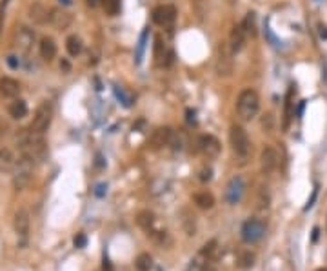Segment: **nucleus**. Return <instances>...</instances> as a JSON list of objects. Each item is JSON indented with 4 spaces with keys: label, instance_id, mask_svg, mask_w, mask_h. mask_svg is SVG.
Wrapping results in <instances>:
<instances>
[{
    "label": "nucleus",
    "instance_id": "obj_22",
    "mask_svg": "<svg viewBox=\"0 0 327 271\" xmlns=\"http://www.w3.org/2000/svg\"><path fill=\"white\" fill-rule=\"evenodd\" d=\"M7 113H9V117H11V119H15V120H20V119H24L26 115H28V104H26L22 98H15V100L9 104Z\"/></svg>",
    "mask_w": 327,
    "mask_h": 271
},
{
    "label": "nucleus",
    "instance_id": "obj_16",
    "mask_svg": "<svg viewBox=\"0 0 327 271\" xmlns=\"http://www.w3.org/2000/svg\"><path fill=\"white\" fill-rule=\"evenodd\" d=\"M49 22L57 28V30L64 31L67 30L73 22V17L67 11H62V9H51V17H49Z\"/></svg>",
    "mask_w": 327,
    "mask_h": 271
},
{
    "label": "nucleus",
    "instance_id": "obj_37",
    "mask_svg": "<svg viewBox=\"0 0 327 271\" xmlns=\"http://www.w3.org/2000/svg\"><path fill=\"white\" fill-rule=\"evenodd\" d=\"M7 4H9V0H0V15H4V13H6Z\"/></svg>",
    "mask_w": 327,
    "mask_h": 271
},
{
    "label": "nucleus",
    "instance_id": "obj_28",
    "mask_svg": "<svg viewBox=\"0 0 327 271\" xmlns=\"http://www.w3.org/2000/svg\"><path fill=\"white\" fill-rule=\"evenodd\" d=\"M13 155L9 150H0V171H9L13 168Z\"/></svg>",
    "mask_w": 327,
    "mask_h": 271
},
{
    "label": "nucleus",
    "instance_id": "obj_11",
    "mask_svg": "<svg viewBox=\"0 0 327 271\" xmlns=\"http://www.w3.org/2000/svg\"><path fill=\"white\" fill-rule=\"evenodd\" d=\"M171 137H173V129L169 126L156 127L155 131L151 133V139H149L151 150L156 151V150H162V148L169 146V142H171Z\"/></svg>",
    "mask_w": 327,
    "mask_h": 271
},
{
    "label": "nucleus",
    "instance_id": "obj_35",
    "mask_svg": "<svg viewBox=\"0 0 327 271\" xmlns=\"http://www.w3.org/2000/svg\"><path fill=\"white\" fill-rule=\"evenodd\" d=\"M88 6L89 7H100V6H104V0H88Z\"/></svg>",
    "mask_w": 327,
    "mask_h": 271
},
{
    "label": "nucleus",
    "instance_id": "obj_26",
    "mask_svg": "<svg viewBox=\"0 0 327 271\" xmlns=\"http://www.w3.org/2000/svg\"><path fill=\"white\" fill-rule=\"evenodd\" d=\"M255 260H256V257L253 251H244V253L238 255L237 266L240 268V270H249V268L255 266Z\"/></svg>",
    "mask_w": 327,
    "mask_h": 271
},
{
    "label": "nucleus",
    "instance_id": "obj_3",
    "mask_svg": "<svg viewBox=\"0 0 327 271\" xmlns=\"http://www.w3.org/2000/svg\"><path fill=\"white\" fill-rule=\"evenodd\" d=\"M33 166H35V160L30 157L22 155L20 160L17 164V169H15V175H13V186L17 191H22L31 184V177H33Z\"/></svg>",
    "mask_w": 327,
    "mask_h": 271
},
{
    "label": "nucleus",
    "instance_id": "obj_40",
    "mask_svg": "<svg viewBox=\"0 0 327 271\" xmlns=\"http://www.w3.org/2000/svg\"><path fill=\"white\" fill-rule=\"evenodd\" d=\"M4 30V15H0V33Z\"/></svg>",
    "mask_w": 327,
    "mask_h": 271
},
{
    "label": "nucleus",
    "instance_id": "obj_10",
    "mask_svg": "<svg viewBox=\"0 0 327 271\" xmlns=\"http://www.w3.org/2000/svg\"><path fill=\"white\" fill-rule=\"evenodd\" d=\"M177 20V7L169 6V4H164V6H158L153 9V22L162 28H167L171 26L173 22Z\"/></svg>",
    "mask_w": 327,
    "mask_h": 271
},
{
    "label": "nucleus",
    "instance_id": "obj_19",
    "mask_svg": "<svg viewBox=\"0 0 327 271\" xmlns=\"http://www.w3.org/2000/svg\"><path fill=\"white\" fill-rule=\"evenodd\" d=\"M40 57L46 62H51L57 57V44L51 36H44L40 40Z\"/></svg>",
    "mask_w": 327,
    "mask_h": 271
},
{
    "label": "nucleus",
    "instance_id": "obj_36",
    "mask_svg": "<svg viewBox=\"0 0 327 271\" xmlns=\"http://www.w3.org/2000/svg\"><path fill=\"white\" fill-rule=\"evenodd\" d=\"M60 69H62L64 73H69V71H71V66H69V62H67V60H62V62H60Z\"/></svg>",
    "mask_w": 327,
    "mask_h": 271
},
{
    "label": "nucleus",
    "instance_id": "obj_32",
    "mask_svg": "<svg viewBox=\"0 0 327 271\" xmlns=\"http://www.w3.org/2000/svg\"><path fill=\"white\" fill-rule=\"evenodd\" d=\"M211 177H213V171H211V168H204L202 171H200V177H198V179H200L202 182H209V181H211Z\"/></svg>",
    "mask_w": 327,
    "mask_h": 271
},
{
    "label": "nucleus",
    "instance_id": "obj_8",
    "mask_svg": "<svg viewBox=\"0 0 327 271\" xmlns=\"http://www.w3.org/2000/svg\"><path fill=\"white\" fill-rule=\"evenodd\" d=\"M196 146H198V150H200V153H202L204 157L208 158H216L222 151L220 140L216 139L214 135H202L198 139V142H196Z\"/></svg>",
    "mask_w": 327,
    "mask_h": 271
},
{
    "label": "nucleus",
    "instance_id": "obj_18",
    "mask_svg": "<svg viewBox=\"0 0 327 271\" xmlns=\"http://www.w3.org/2000/svg\"><path fill=\"white\" fill-rule=\"evenodd\" d=\"M49 17H51V9H48L40 2H35L30 7V18L35 24H46V22H49Z\"/></svg>",
    "mask_w": 327,
    "mask_h": 271
},
{
    "label": "nucleus",
    "instance_id": "obj_15",
    "mask_svg": "<svg viewBox=\"0 0 327 271\" xmlns=\"http://www.w3.org/2000/svg\"><path fill=\"white\" fill-rule=\"evenodd\" d=\"M20 95V84L18 80L11 79V77H2L0 79V96L2 98H18Z\"/></svg>",
    "mask_w": 327,
    "mask_h": 271
},
{
    "label": "nucleus",
    "instance_id": "obj_6",
    "mask_svg": "<svg viewBox=\"0 0 327 271\" xmlns=\"http://www.w3.org/2000/svg\"><path fill=\"white\" fill-rule=\"evenodd\" d=\"M245 193V181L240 175L233 177L231 181L227 182L226 193H224V199L229 206H237L242 202Z\"/></svg>",
    "mask_w": 327,
    "mask_h": 271
},
{
    "label": "nucleus",
    "instance_id": "obj_20",
    "mask_svg": "<svg viewBox=\"0 0 327 271\" xmlns=\"http://www.w3.org/2000/svg\"><path fill=\"white\" fill-rule=\"evenodd\" d=\"M137 222L138 226L146 231V233H151L153 229H156V217L155 213H151V211H140L137 215Z\"/></svg>",
    "mask_w": 327,
    "mask_h": 271
},
{
    "label": "nucleus",
    "instance_id": "obj_14",
    "mask_svg": "<svg viewBox=\"0 0 327 271\" xmlns=\"http://www.w3.org/2000/svg\"><path fill=\"white\" fill-rule=\"evenodd\" d=\"M153 55H155V62L156 66H171L173 64V51H167L166 44L162 42L160 36H156L155 38V51H153Z\"/></svg>",
    "mask_w": 327,
    "mask_h": 271
},
{
    "label": "nucleus",
    "instance_id": "obj_4",
    "mask_svg": "<svg viewBox=\"0 0 327 271\" xmlns=\"http://www.w3.org/2000/svg\"><path fill=\"white\" fill-rule=\"evenodd\" d=\"M51 119H53V108H51V104L42 102L35 111L33 122H31V126H30V131L44 135V133L48 131L49 124H51Z\"/></svg>",
    "mask_w": 327,
    "mask_h": 271
},
{
    "label": "nucleus",
    "instance_id": "obj_41",
    "mask_svg": "<svg viewBox=\"0 0 327 271\" xmlns=\"http://www.w3.org/2000/svg\"><path fill=\"white\" fill-rule=\"evenodd\" d=\"M62 2H64V4H71V0H62Z\"/></svg>",
    "mask_w": 327,
    "mask_h": 271
},
{
    "label": "nucleus",
    "instance_id": "obj_2",
    "mask_svg": "<svg viewBox=\"0 0 327 271\" xmlns=\"http://www.w3.org/2000/svg\"><path fill=\"white\" fill-rule=\"evenodd\" d=\"M260 109V96L255 90H244L238 95L237 111L242 120H253Z\"/></svg>",
    "mask_w": 327,
    "mask_h": 271
},
{
    "label": "nucleus",
    "instance_id": "obj_27",
    "mask_svg": "<svg viewBox=\"0 0 327 271\" xmlns=\"http://www.w3.org/2000/svg\"><path fill=\"white\" fill-rule=\"evenodd\" d=\"M182 226H184V229H185V233L187 235H195V231H196V226H195V215H191L189 211L187 210H184L182 211Z\"/></svg>",
    "mask_w": 327,
    "mask_h": 271
},
{
    "label": "nucleus",
    "instance_id": "obj_23",
    "mask_svg": "<svg viewBox=\"0 0 327 271\" xmlns=\"http://www.w3.org/2000/svg\"><path fill=\"white\" fill-rule=\"evenodd\" d=\"M193 200H195V204L198 206L200 210H211L214 206V197L209 191L196 193L195 197H193Z\"/></svg>",
    "mask_w": 327,
    "mask_h": 271
},
{
    "label": "nucleus",
    "instance_id": "obj_21",
    "mask_svg": "<svg viewBox=\"0 0 327 271\" xmlns=\"http://www.w3.org/2000/svg\"><path fill=\"white\" fill-rule=\"evenodd\" d=\"M293 96H295V88H289L286 95V104H284V122H282V129L287 131L289 129V124H291L293 119Z\"/></svg>",
    "mask_w": 327,
    "mask_h": 271
},
{
    "label": "nucleus",
    "instance_id": "obj_30",
    "mask_svg": "<svg viewBox=\"0 0 327 271\" xmlns=\"http://www.w3.org/2000/svg\"><path fill=\"white\" fill-rule=\"evenodd\" d=\"M104 9L109 17H115L120 13V0H104Z\"/></svg>",
    "mask_w": 327,
    "mask_h": 271
},
{
    "label": "nucleus",
    "instance_id": "obj_38",
    "mask_svg": "<svg viewBox=\"0 0 327 271\" xmlns=\"http://www.w3.org/2000/svg\"><path fill=\"white\" fill-rule=\"evenodd\" d=\"M320 36L322 38H327V28L326 26H320Z\"/></svg>",
    "mask_w": 327,
    "mask_h": 271
},
{
    "label": "nucleus",
    "instance_id": "obj_33",
    "mask_svg": "<svg viewBox=\"0 0 327 271\" xmlns=\"http://www.w3.org/2000/svg\"><path fill=\"white\" fill-rule=\"evenodd\" d=\"M6 60H7V66L11 67V69H18V66H20V60H18L15 55H9Z\"/></svg>",
    "mask_w": 327,
    "mask_h": 271
},
{
    "label": "nucleus",
    "instance_id": "obj_5",
    "mask_svg": "<svg viewBox=\"0 0 327 271\" xmlns=\"http://www.w3.org/2000/svg\"><path fill=\"white\" fill-rule=\"evenodd\" d=\"M240 235H242V241L245 244H256L266 235V224L260 218H249V220H245L242 229H240Z\"/></svg>",
    "mask_w": 327,
    "mask_h": 271
},
{
    "label": "nucleus",
    "instance_id": "obj_9",
    "mask_svg": "<svg viewBox=\"0 0 327 271\" xmlns=\"http://www.w3.org/2000/svg\"><path fill=\"white\" fill-rule=\"evenodd\" d=\"M35 44V31L30 30L28 26H20L18 31L15 33V46L22 55H28L33 49Z\"/></svg>",
    "mask_w": 327,
    "mask_h": 271
},
{
    "label": "nucleus",
    "instance_id": "obj_25",
    "mask_svg": "<svg viewBox=\"0 0 327 271\" xmlns=\"http://www.w3.org/2000/svg\"><path fill=\"white\" fill-rule=\"evenodd\" d=\"M135 268H137V271H151L153 270V257L149 253H140L135 259Z\"/></svg>",
    "mask_w": 327,
    "mask_h": 271
},
{
    "label": "nucleus",
    "instance_id": "obj_12",
    "mask_svg": "<svg viewBox=\"0 0 327 271\" xmlns=\"http://www.w3.org/2000/svg\"><path fill=\"white\" fill-rule=\"evenodd\" d=\"M233 51L229 48V44L222 46L220 48V55H218V62H216V71L220 77H229L233 73Z\"/></svg>",
    "mask_w": 327,
    "mask_h": 271
},
{
    "label": "nucleus",
    "instance_id": "obj_13",
    "mask_svg": "<svg viewBox=\"0 0 327 271\" xmlns=\"http://www.w3.org/2000/svg\"><path fill=\"white\" fill-rule=\"evenodd\" d=\"M260 166H262V171H264V175H269V173H273L276 166H278V153L268 146V148H264L260 155Z\"/></svg>",
    "mask_w": 327,
    "mask_h": 271
},
{
    "label": "nucleus",
    "instance_id": "obj_42",
    "mask_svg": "<svg viewBox=\"0 0 327 271\" xmlns=\"http://www.w3.org/2000/svg\"><path fill=\"white\" fill-rule=\"evenodd\" d=\"M316 271H327L326 268H322V270H316Z\"/></svg>",
    "mask_w": 327,
    "mask_h": 271
},
{
    "label": "nucleus",
    "instance_id": "obj_31",
    "mask_svg": "<svg viewBox=\"0 0 327 271\" xmlns=\"http://www.w3.org/2000/svg\"><path fill=\"white\" fill-rule=\"evenodd\" d=\"M262 127H264L266 131H271V129H273V115L271 113L264 115V119H262Z\"/></svg>",
    "mask_w": 327,
    "mask_h": 271
},
{
    "label": "nucleus",
    "instance_id": "obj_17",
    "mask_svg": "<svg viewBox=\"0 0 327 271\" xmlns=\"http://www.w3.org/2000/svg\"><path fill=\"white\" fill-rule=\"evenodd\" d=\"M245 38H247V35H245L242 24L235 26V28L231 30V35H229V48H231L233 53H238L240 49L244 48Z\"/></svg>",
    "mask_w": 327,
    "mask_h": 271
},
{
    "label": "nucleus",
    "instance_id": "obj_1",
    "mask_svg": "<svg viewBox=\"0 0 327 271\" xmlns=\"http://www.w3.org/2000/svg\"><path fill=\"white\" fill-rule=\"evenodd\" d=\"M229 142H231V150L237 155V158L240 162H245L251 155V140L249 135L242 126L233 124L229 127Z\"/></svg>",
    "mask_w": 327,
    "mask_h": 271
},
{
    "label": "nucleus",
    "instance_id": "obj_29",
    "mask_svg": "<svg viewBox=\"0 0 327 271\" xmlns=\"http://www.w3.org/2000/svg\"><path fill=\"white\" fill-rule=\"evenodd\" d=\"M242 28H244L245 35L247 36H253L256 33V24H255V13H247L244 18V22H242Z\"/></svg>",
    "mask_w": 327,
    "mask_h": 271
},
{
    "label": "nucleus",
    "instance_id": "obj_34",
    "mask_svg": "<svg viewBox=\"0 0 327 271\" xmlns=\"http://www.w3.org/2000/svg\"><path fill=\"white\" fill-rule=\"evenodd\" d=\"M75 246H77V247H84V246H86V237H84L82 233L75 237Z\"/></svg>",
    "mask_w": 327,
    "mask_h": 271
},
{
    "label": "nucleus",
    "instance_id": "obj_39",
    "mask_svg": "<svg viewBox=\"0 0 327 271\" xmlns=\"http://www.w3.org/2000/svg\"><path fill=\"white\" fill-rule=\"evenodd\" d=\"M4 129H6V124H4V122H2V119H0V137H2Z\"/></svg>",
    "mask_w": 327,
    "mask_h": 271
},
{
    "label": "nucleus",
    "instance_id": "obj_7",
    "mask_svg": "<svg viewBox=\"0 0 327 271\" xmlns=\"http://www.w3.org/2000/svg\"><path fill=\"white\" fill-rule=\"evenodd\" d=\"M30 213L26 210H18L15 213V220H13V228H15V233L18 237V246L24 247L26 242H28V237H30Z\"/></svg>",
    "mask_w": 327,
    "mask_h": 271
},
{
    "label": "nucleus",
    "instance_id": "obj_24",
    "mask_svg": "<svg viewBox=\"0 0 327 271\" xmlns=\"http://www.w3.org/2000/svg\"><path fill=\"white\" fill-rule=\"evenodd\" d=\"M82 40H80V36L77 35H71L67 36V40H65V49H67V53L71 55V57H78V55L82 53Z\"/></svg>",
    "mask_w": 327,
    "mask_h": 271
}]
</instances>
